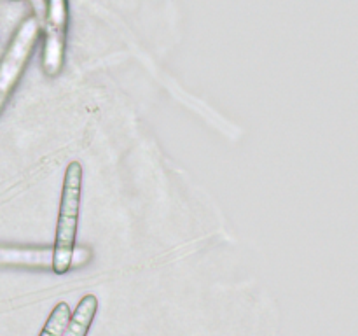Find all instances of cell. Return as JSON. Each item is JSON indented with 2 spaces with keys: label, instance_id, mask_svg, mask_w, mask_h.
Instances as JSON below:
<instances>
[{
  "label": "cell",
  "instance_id": "1",
  "mask_svg": "<svg viewBox=\"0 0 358 336\" xmlns=\"http://www.w3.org/2000/svg\"><path fill=\"white\" fill-rule=\"evenodd\" d=\"M80 191H83V167L77 161L66 167L63 178L62 203H59L58 226L55 240V262L52 270L58 275L72 268L73 241L77 233V216H79Z\"/></svg>",
  "mask_w": 358,
  "mask_h": 336
},
{
  "label": "cell",
  "instance_id": "2",
  "mask_svg": "<svg viewBox=\"0 0 358 336\" xmlns=\"http://www.w3.org/2000/svg\"><path fill=\"white\" fill-rule=\"evenodd\" d=\"M38 31H41V23H38L37 18H27L20 24L6 55L0 59V111L6 105L7 98L10 97L28 59H30Z\"/></svg>",
  "mask_w": 358,
  "mask_h": 336
},
{
  "label": "cell",
  "instance_id": "3",
  "mask_svg": "<svg viewBox=\"0 0 358 336\" xmlns=\"http://www.w3.org/2000/svg\"><path fill=\"white\" fill-rule=\"evenodd\" d=\"M66 14L69 6L66 0H48L45 9V41H44V72L49 77L58 76L63 66L66 37Z\"/></svg>",
  "mask_w": 358,
  "mask_h": 336
},
{
  "label": "cell",
  "instance_id": "4",
  "mask_svg": "<svg viewBox=\"0 0 358 336\" xmlns=\"http://www.w3.org/2000/svg\"><path fill=\"white\" fill-rule=\"evenodd\" d=\"M52 247H0V266H27V268L52 270Z\"/></svg>",
  "mask_w": 358,
  "mask_h": 336
},
{
  "label": "cell",
  "instance_id": "5",
  "mask_svg": "<svg viewBox=\"0 0 358 336\" xmlns=\"http://www.w3.org/2000/svg\"><path fill=\"white\" fill-rule=\"evenodd\" d=\"M98 310V300L93 294H87L77 304L76 312L70 315V321L66 324L62 336H86L90 331L93 318Z\"/></svg>",
  "mask_w": 358,
  "mask_h": 336
},
{
  "label": "cell",
  "instance_id": "6",
  "mask_svg": "<svg viewBox=\"0 0 358 336\" xmlns=\"http://www.w3.org/2000/svg\"><path fill=\"white\" fill-rule=\"evenodd\" d=\"M70 307L69 303H58L52 308L51 315H49L48 322H45L44 329H42L41 336H62L65 331L66 324L70 321Z\"/></svg>",
  "mask_w": 358,
  "mask_h": 336
},
{
  "label": "cell",
  "instance_id": "7",
  "mask_svg": "<svg viewBox=\"0 0 358 336\" xmlns=\"http://www.w3.org/2000/svg\"><path fill=\"white\" fill-rule=\"evenodd\" d=\"M91 252L84 247H73L72 252V266H83L90 261Z\"/></svg>",
  "mask_w": 358,
  "mask_h": 336
}]
</instances>
